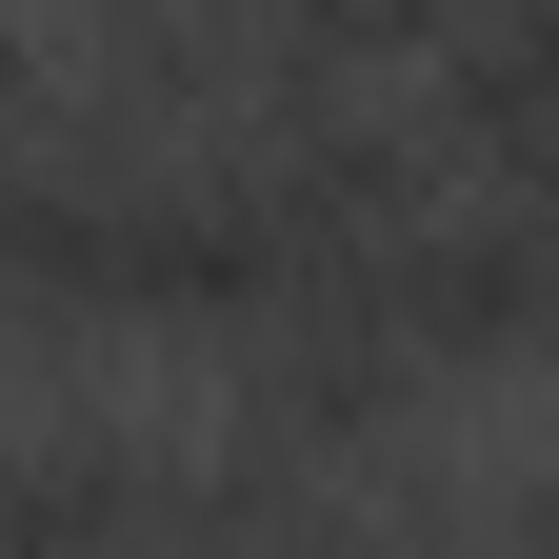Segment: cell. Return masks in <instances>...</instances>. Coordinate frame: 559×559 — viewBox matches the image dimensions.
<instances>
[{"instance_id": "cell-1", "label": "cell", "mask_w": 559, "mask_h": 559, "mask_svg": "<svg viewBox=\"0 0 559 559\" xmlns=\"http://www.w3.org/2000/svg\"><path fill=\"white\" fill-rule=\"evenodd\" d=\"M380 280V320L419 340V380H479V360H539L559 340V200H419V221L360 260Z\"/></svg>"}, {"instance_id": "cell-2", "label": "cell", "mask_w": 559, "mask_h": 559, "mask_svg": "<svg viewBox=\"0 0 559 559\" xmlns=\"http://www.w3.org/2000/svg\"><path fill=\"white\" fill-rule=\"evenodd\" d=\"M221 360H240V440H260V460H360L380 419L419 400V340L380 320V280H360V260L280 280V300L221 340Z\"/></svg>"}, {"instance_id": "cell-3", "label": "cell", "mask_w": 559, "mask_h": 559, "mask_svg": "<svg viewBox=\"0 0 559 559\" xmlns=\"http://www.w3.org/2000/svg\"><path fill=\"white\" fill-rule=\"evenodd\" d=\"M40 120H60V100H40V40L0 21V140H40Z\"/></svg>"}]
</instances>
